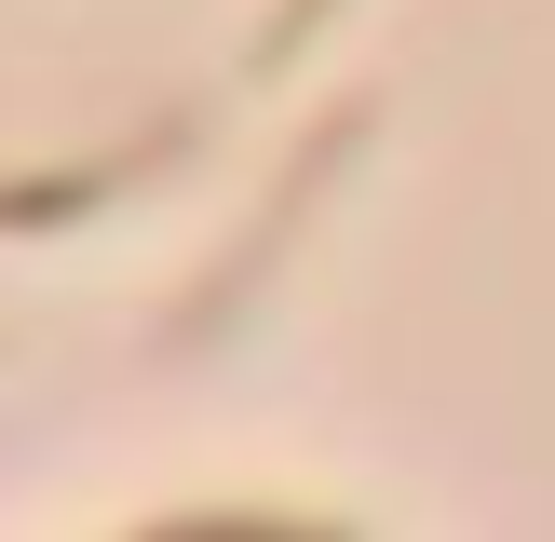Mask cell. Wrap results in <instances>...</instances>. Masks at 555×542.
I'll return each mask as SVG.
<instances>
[{"instance_id": "obj_1", "label": "cell", "mask_w": 555, "mask_h": 542, "mask_svg": "<svg viewBox=\"0 0 555 542\" xmlns=\"http://www.w3.org/2000/svg\"><path fill=\"white\" fill-rule=\"evenodd\" d=\"M312 14H325V0H285V27H258V54H298V41H312Z\"/></svg>"}]
</instances>
